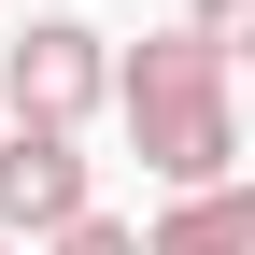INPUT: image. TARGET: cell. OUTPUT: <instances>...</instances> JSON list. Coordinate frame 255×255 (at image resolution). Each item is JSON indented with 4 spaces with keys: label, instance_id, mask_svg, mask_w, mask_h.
<instances>
[{
    "label": "cell",
    "instance_id": "6da1fadb",
    "mask_svg": "<svg viewBox=\"0 0 255 255\" xmlns=\"http://www.w3.org/2000/svg\"><path fill=\"white\" fill-rule=\"evenodd\" d=\"M114 114H128V156L156 184L241 170V85H227V43H199V28H156L142 57H114Z\"/></svg>",
    "mask_w": 255,
    "mask_h": 255
},
{
    "label": "cell",
    "instance_id": "7a4b0ae2",
    "mask_svg": "<svg viewBox=\"0 0 255 255\" xmlns=\"http://www.w3.org/2000/svg\"><path fill=\"white\" fill-rule=\"evenodd\" d=\"M100 100H114V28H85V14H28L14 43H0V114L85 128Z\"/></svg>",
    "mask_w": 255,
    "mask_h": 255
},
{
    "label": "cell",
    "instance_id": "3957f363",
    "mask_svg": "<svg viewBox=\"0 0 255 255\" xmlns=\"http://www.w3.org/2000/svg\"><path fill=\"white\" fill-rule=\"evenodd\" d=\"M100 199L85 170V128H43V114H0V241H43Z\"/></svg>",
    "mask_w": 255,
    "mask_h": 255
},
{
    "label": "cell",
    "instance_id": "277c9868",
    "mask_svg": "<svg viewBox=\"0 0 255 255\" xmlns=\"http://www.w3.org/2000/svg\"><path fill=\"white\" fill-rule=\"evenodd\" d=\"M142 255H255V184H170V213L142 227Z\"/></svg>",
    "mask_w": 255,
    "mask_h": 255
},
{
    "label": "cell",
    "instance_id": "5b68a950",
    "mask_svg": "<svg viewBox=\"0 0 255 255\" xmlns=\"http://www.w3.org/2000/svg\"><path fill=\"white\" fill-rule=\"evenodd\" d=\"M43 255H142V227H128V213H100V199H85L71 227H43Z\"/></svg>",
    "mask_w": 255,
    "mask_h": 255
},
{
    "label": "cell",
    "instance_id": "8992f818",
    "mask_svg": "<svg viewBox=\"0 0 255 255\" xmlns=\"http://www.w3.org/2000/svg\"><path fill=\"white\" fill-rule=\"evenodd\" d=\"M184 28H199V43H241V28H255V0H184Z\"/></svg>",
    "mask_w": 255,
    "mask_h": 255
},
{
    "label": "cell",
    "instance_id": "52a82bcc",
    "mask_svg": "<svg viewBox=\"0 0 255 255\" xmlns=\"http://www.w3.org/2000/svg\"><path fill=\"white\" fill-rule=\"evenodd\" d=\"M0 255H28V241H0Z\"/></svg>",
    "mask_w": 255,
    "mask_h": 255
}]
</instances>
